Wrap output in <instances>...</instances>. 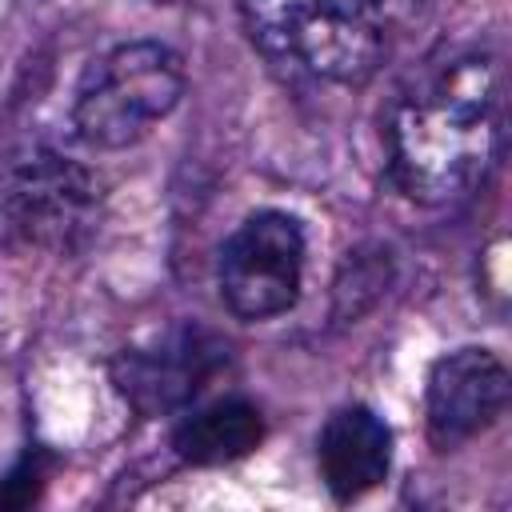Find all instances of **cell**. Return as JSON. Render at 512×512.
Masks as SVG:
<instances>
[{
    "mask_svg": "<svg viewBox=\"0 0 512 512\" xmlns=\"http://www.w3.org/2000/svg\"><path fill=\"white\" fill-rule=\"evenodd\" d=\"M504 124L500 56L444 48L400 84L384 112L388 176L416 204H452L496 168Z\"/></svg>",
    "mask_w": 512,
    "mask_h": 512,
    "instance_id": "6da1fadb",
    "label": "cell"
},
{
    "mask_svg": "<svg viewBox=\"0 0 512 512\" xmlns=\"http://www.w3.org/2000/svg\"><path fill=\"white\" fill-rule=\"evenodd\" d=\"M268 64L308 84L356 88L392 52L404 0H236Z\"/></svg>",
    "mask_w": 512,
    "mask_h": 512,
    "instance_id": "7a4b0ae2",
    "label": "cell"
},
{
    "mask_svg": "<svg viewBox=\"0 0 512 512\" xmlns=\"http://www.w3.org/2000/svg\"><path fill=\"white\" fill-rule=\"evenodd\" d=\"M184 96V64L160 40H128L92 60L72 120L92 148H128L144 140Z\"/></svg>",
    "mask_w": 512,
    "mask_h": 512,
    "instance_id": "3957f363",
    "label": "cell"
},
{
    "mask_svg": "<svg viewBox=\"0 0 512 512\" xmlns=\"http://www.w3.org/2000/svg\"><path fill=\"white\" fill-rule=\"evenodd\" d=\"M304 228L280 208H260L224 240L216 284L236 320H272L300 300L304 284Z\"/></svg>",
    "mask_w": 512,
    "mask_h": 512,
    "instance_id": "277c9868",
    "label": "cell"
},
{
    "mask_svg": "<svg viewBox=\"0 0 512 512\" xmlns=\"http://www.w3.org/2000/svg\"><path fill=\"white\" fill-rule=\"evenodd\" d=\"M92 176L56 152H36L0 188V244L76 252L96 232Z\"/></svg>",
    "mask_w": 512,
    "mask_h": 512,
    "instance_id": "5b68a950",
    "label": "cell"
},
{
    "mask_svg": "<svg viewBox=\"0 0 512 512\" xmlns=\"http://www.w3.org/2000/svg\"><path fill=\"white\" fill-rule=\"evenodd\" d=\"M224 368L228 344L200 324H180L140 348H124L112 364V380L136 412L160 416L188 408Z\"/></svg>",
    "mask_w": 512,
    "mask_h": 512,
    "instance_id": "8992f818",
    "label": "cell"
},
{
    "mask_svg": "<svg viewBox=\"0 0 512 512\" xmlns=\"http://www.w3.org/2000/svg\"><path fill=\"white\" fill-rule=\"evenodd\" d=\"M508 404V368L488 348L444 352L424 388V428L436 452H452L476 440L504 416Z\"/></svg>",
    "mask_w": 512,
    "mask_h": 512,
    "instance_id": "52a82bcc",
    "label": "cell"
},
{
    "mask_svg": "<svg viewBox=\"0 0 512 512\" xmlns=\"http://www.w3.org/2000/svg\"><path fill=\"white\" fill-rule=\"evenodd\" d=\"M316 468L340 504L368 496L392 468V428L364 404L336 408L316 436Z\"/></svg>",
    "mask_w": 512,
    "mask_h": 512,
    "instance_id": "ba28073f",
    "label": "cell"
},
{
    "mask_svg": "<svg viewBox=\"0 0 512 512\" xmlns=\"http://www.w3.org/2000/svg\"><path fill=\"white\" fill-rule=\"evenodd\" d=\"M264 440V416L244 396H220L184 412L172 428V452L192 468H220L244 460Z\"/></svg>",
    "mask_w": 512,
    "mask_h": 512,
    "instance_id": "9c48e42d",
    "label": "cell"
}]
</instances>
